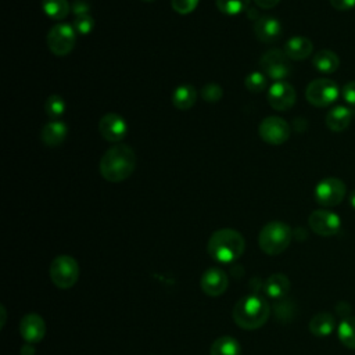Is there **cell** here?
Returning <instances> with one entry per match:
<instances>
[{"mask_svg": "<svg viewBox=\"0 0 355 355\" xmlns=\"http://www.w3.org/2000/svg\"><path fill=\"white\" fill-rule=\"evenodd\" d=\"M245 250V240L234 229H219L208 240V255L219 263H230L239 259Z\"/></svg>", "mask_w": 355, "mask_h": 355, "instance_id": "obj_2", "label": "cell"}, {"mask_svg": "<svg viewBox=\"0 0 355 355\" xmlns=\"http://www.w3.org/2000/svg\"><path fill=\"white\" fill-rule=\"evenodd\" d=\"M309 227L313 233L329 237L341 230V218L329 209H315L308 218Z\"/></svg>", "mask_w": 355, "mask_h": 355, "instance_id": "obj_11", "label": "cell"}, {"mask_svg": "<svg viewBox=\"0 0 355 355\" xmlns=\"http://www.w3.org/2000/svg\"><path fill=\"white\" fill-rule=\"evenodd\" d=\"M68 135V126L62 121H51L42 128L40 139L42 143L49 147H57L64 143Z\"/></svg>", "mask_w": 355, "mask_h": 355, "instance_id": "obj_17", "label": "cell"}, {"mask_svg": "<svg viewBox=\"0 0 355 355\" xmlns=\"http://www.w3.org/2000/svg\"><path fill=\"white\" fill-rule=\"evenodd\" d=\"M288 60L290 58L286 55L284 51L272 49L261 57L259 67L266 76L275 80H282L287 78L291 72V64Z\"/></svg>", "mask_w": 355, "mask_h": 355, "instance_id": "obj_9", "label": "cell"}, {"mask_svg": "<svg viewBox=\"0 0 355 355\" xmlns=\"http://www.w3.org/2000/svg\"><path fill=\"white\" fill-rule=\"evenodd\" d=\"M349 204H351V207L355 209V190H352L351 193H349Z\"/></svg>", "mask_w": 355, "mask_h": 355, "instance_id": "obj_38", "label": "cell"}, {"mask_svg": "<svg viewBox=\"0 0 355 355\" xmlns=\"http://www.w3.org/2000/svg\"><path fill=\"white\" fill-rule=\"evenodd\" d=\"M336 330V319L330 312H318L309 322V331L316 337H327Z\"/></svg>", "mask_w": 355, "mask_h": 355, "instance_id": "obj_20", "label": "cell"}, {"mask_svg": "<svg viewBox=\"0 0 355 355\" xmlns=\"http://www.w3.org/2000/svg\"><path fill=\"white\" fill-rule=\"evenodd\" d=\"M73 28L76 31V33L79 35H87L93 31L94 28V19L86 14V15H79V17H75L73 19Z\"/></svg>", "mask_w": 355, "mask_h": 355, "instance_id": "obj_31", "label": "cell"}, {"mask_svg": "<svg viewBox=\"0 0 355 355\" xmlns=\"http://www.w3.org/2000/svg\"><path fill=\"white\" fill-rule=\"evenodd\" d=\"M46 44L55 55L62 57L69 54L76 44V31L73 25L57 24L51 26L46 37Z\"/></svg>", "mask_w": 355, "mask_h": 355, "instance_id": "obj_6", "label": "cell"}, {"mask_svg": "<svg viewBox=\"0 0 355 355\" xmlns=\"http://www.w3.org/2000/svg\"><path fill=\"white\" fill-rule=\"evenodd\" d=\"M19 333L26 343H39L46 334L44 320L36 313H28L19 322Z\"/></svg>", "mask_w": 355, "mask_h": 355, "instance_id": "obj_16", "label": "cell"}, {"mask_svg": "<svg viewBox=\"0 0 355 355\" xmlns=\"http://www.w3.org/2000/svg\"><path fill=\"white\" fill-rule=\"evenodd\" d=\"M68 0H42L43 12L51 19H64L69 14Z\"/></svg>", "mask_w": 355, "mask_h": 355, "instance_id": "obj_26", "label": "cell"}, {"mask_svg": "<svg viewBox=\"0 0 355 355\" xmlns=\"http://www.w3.org/2000/svg\"><path fill=\"white\" fill-rule=\"evenodd\" d=\"M143 1H154V0H143Z\"/></svg>", "mask_w": 355, "mask_h": 355, "instance_id": "obj_39", "label": "cell"}, {"mask_svg": "<svg viewBox=\"0 0 355 355\" xmlns=\"http://www.w3.org/2000/svg\"><path fill=\"white\" fill-rule=\"evenodd\" d=\"M341 94H343V98L347 104L355 107V80L345 83L344 87H343Z\"/></svg>", "mask_w": 355, "mask_h": 355, "instance_id": "obj_33", "label": "cell"}, {"mask_svg": "<svg viewBox=\"0 0 355 355\" xmlns=\"http://www.w3.org/2000/svg\"><path fill=\"white\" fill-rule=\"evenodd\" d=\"M290 287L291 283L288 277L283 273H273L265 282V293L269 298L273 300H282L283 297H286L290 291Z\"/></svg>", "mask_w": 355, "mask_h": 355, "instance_id": "obj_21", "label": "cell"}, {"mask_svg": "<svg viewBox=\"0 0 355 355\" xmlns=\"http://www.w3.org/2000/svg\"><path fill=\"white\" fill-rule=\"evenodd\" d=\"M71 11L75 14V17L86 15L90 11V4L87 1H85V0H75L71 4Z\"/></svg>", "mask_w": 355, "mask_h": 355, "instance_id": "obj_34", "label": "cell"}, {"mask_svg": "<svg viewBox=\"0 0 355 355\" xmlns=\"http://www.w3.org/2000/svg\"><path fill=\"white\" fill-rule=\"evenodd\" d=\"M44 111L51 121H57L65 112V100L60 94H51L44 101Z\"/></svg>", "mask_w": 355, "mask_h": 355, "instance_id": "obj_27", "label": "cell"}, {"mask_svg": "<svg viewBox=\"0 0 355 355\" xmlns=\"http://www.w3.org/2000/svg\"><path fill=\"white\" fill-rule=\"evenodd\" d=\"M200 96L202 97V100H205L207 103H216L222 98L223 96V89L219 83L216 82H208L205 83L201 90H200Z\"/></svg>", "mask_w": 355, "mask_h": 355, "instance_id": "obj_30", "label": "cell"}, {"mask_svg": "<svg viewBox=\"0 0 355 355\" xmlns=\"http://www.w3.org/2000/svg\"><path fill=\"white\" fill-rule=\"evenodd\" d=\"M254 1L261 8H273L280 3V0H254Z\"/></svg>", "mask_w": 355, "mask_h": 355, "instance_id": "obj_36", "label": "cell"}, {"mask_svg": "<svg viewBox=\"0 0 355 355\" xmlns=\"http://www.w3.org/2000/svg\"><path fill=\"white\" fill-rule=\"evenodd\" d=\"M198 1L200 0H171V6L178 14L186 15L196 10V7L198 6Z\"/></svg>", "mask_w": 355, "mask_h": 355, "instance_id": "obj_32", "label": "cell"}, {"mask_svg": "<svg viewBox=\"0 0 355 355\" xmlns=\"http://www.w3.org/2000/svg\"><path fill=\"white\" fill-rule=\"evenodd\" d=\"M244 86L251 93H261L268 86V79L263 72L252 71L244 78Z\"/></svg>", "mask_w": 355, "mask_h": 355, "instance_id": "obj_29", "label": "cell"}, {"mask_svg": "<svg viewBox=\"0 0 355 355\" xmlns=\"http://www.w3.org/2000/svg\"><path fill=\"white\" fill-rule=\"evenodd\" d=\"M312 65L320 73H333L340 65V58L334 51L323 49L313 55Z\"/></svg>", "mask_w": 355, "mask_h": 355, "instance_id": "obj_23", "label": "cell"}, {"mask_svg": "<svg viewBox=\"0 0 355 355\" xmlns=\"http://www.w3.org/2000/svg\"><path fill=\"white\" fill-rule=\"evenodd\" d=\"M331 7L338 11H347L355 7V0H329Z\"/></svg>", "mask_w": 355, "mask_h": 355, "instance_id": "obj_35", "label": "cell"}, {"mask_svg": "<svg viewBox=\"0 0 355 355\" xmlns=\"http://www.w3.org/2000/svg\"><path fill=\"white\" fill-rule=\"evenodd\" d=\"M216 8L225 15H239L250 6V0H215Z\"/></svg>", "mask_w": 355, "mask_h": 355, "instance_id": "obj_28", "label": "cell"}, {"mask_svg": "<svg viewBox=\"0 0 355 355\" xmlns=\"http://www.w3.org/2000/svg\"><path fill=\"white\" fill-rule=\"evenodd\" d=\"M197 101V90L193 85L182 83L172 93V104L182 111L190 110Z\"/></svg>", "mask_w": 355, "mask_h": 355, "instance_id": "obj_22", "label": "cell"}, {"mask_svg": "<svg viewBox=\"0 0 355 355\" xmlns=\"http://www.w3.org/2000/svg\"><path fill=\"white\" fill-rule=\"evenodd\" d=\"M241 347L239 341L230 336L216 338L209 348V355H240Z\"/></svg>", "mask_w": 355, "mask_h": 355, "instance_id": "obj_24", "label": "cell"}, {"mask_svg": "<svg viewBox=\"0 0 355 355\" xmlns=\"http://www.w3.org/2000/svg\"><path fill=\"white\" fill-rule=\"evenodd\" d=\"M254 33L263 43H273L282 36V24L273 15H262L254 22Z\"/></svg>", "mask_w": 355, "mask_h": 355, "instance_id": "obj_15", "label": "cell"}, {"mask_svg": "<svg viewBox=\"0 0 355 355\" xmlns=\"http://www.w3.org/2000/svg\"><path fill=\"white\" fill-rule=\"evenodd\" d=\"M79 277V265L71 255H58L51 261L50 279L61 290L71 288Z\"/></svg>", "mask_w": 355, "mask_h": 355, "instance_id": "obj_5", "label": "cell"}, {"mask_svg": "<svg viewBox=\"0 0 355 355\" xmlns=\"http://www.w3.org/2000/svg\"><path fill=\"white\" fill-rule=\"evenodd\" d=\"M270 308L259 295H247L240 298L232 312L236 324L245 330H254L263 326L269 318Z\"/></svg>", "mask_w": 355, "mask_h": 355, "instance_id": "obj_3", "label": "cell"}, {"mask_svg": "<svg viewBox=\"0 0 355 355\" xmlns=\"http://www.w3.org/2000/svg\"><path fill=\"white\" fill-rule=\"evenodd\" d=\"M340 94V89L337 83L331 79L319 78L313 79L305 90V97L308 103L315 107H327L333 104Z\"/></svg>", "mask_w": 355, "mask_h": 355, "instance_id": "obj_7", "label": "cell"}, {"mask_svg": "<svg viewBox=\"0 0 355 355\" xmlns=\"http://www.w3.org/2000/svg\"><path fill=\"white\" fill-rule=\"evenodd\" d=\"M312 50H313V44L305 36H293L284 43L286 55L294 61H301L308 58Z\"/></svg>", "mask_w": 355, "mask_h": 355, "instance_id": "obj_18", "label": "cell"}, {"mask_svg": "<svg viewBox=\"0 0 355 355\" xmlns=\"http://www.w3.org/2000/svg\"><path fill=\"white\" fill-rule=\"evenodd\" d=\"M98 168L107 182H122L133 173L136 168V154L130 146L118 143L103 154Z\"/></svg>", "mask_w": 355, "mask_h": 355, "instance_id": "obj_1", "label": "cell"}, {"mask_svg": "<svg viewBox=\"0 0 355 355\" xmlns=\"http://www.w3.org/2000/svg\"><path fill=\"white\" fill-rule=\"evenodd\" d=\"M98 132L107 141L118 143L126 136L128 125L119 114L108 112L100 118Z\"/></svg>", "mask_w": 355, "mask_h": 355, "instance_id": "obj_13", "label": "cell"}, {"mask_svg": "<svg viewBox=\"0 0 355 355\" xmlns=\"http://www.w3.org/2000/svg\"><path fill=\"white\" fill-rule=\"evenodd\" d=\"M258 133L265 143L279 146L288 140L291 129L290 125L283 118L270 115L262 119V122L258 126Z\"/></svg>", "mask_w": 355, "mask_h": 355, "instance_id": "obj_10", "label": "cell"}, {"mask_svg": "<svg viewBox=\"0 0 355 355\" xmlns=\"http://www.w3.org/2000/svg\"><path fill=\"white\" fill-rule=\"evenodd\" d=\"M347 193L345 183L337 178H326L315 186V200L322 207L338 205Z\"/></svg>", "mask_w": 355, "mask_h": 355, "instance_id": "obj_8", "label": "cell"}, {"mask_svg": "<svg viewBox=\"0 0 355 355\" xmlns=\"http://www.w3.org/2000/svg\"><path fill=\"white\" fill-rule=\"evenodd\" d=\"M200 286L207 295L218 297L226 291L229 286V277L220 268H209L202 273Z\"/></svg>", "mask_w": 355, "mask_h": 355, "instance_id": "obj_14", "label": "cell"}, {"mask_svg": "<svg viewBox=\"0 0 355 355\" xmlns=\"http://www.w3.org/2000/svg\"><path fill=\"white\" fill-rule=\"evenodd\" d=\"M269 105L276 111H287L290 110L295 103V89L284 82V80H276L270 85L266 94Z\"/></svg>", "mask_w": 355, "mask_h": 355, "instance_id": "obj_12", "label": "cell"}, {"mask_svg": "<svg viewBox=\"0 0 355 355\" xmlns=\"http://www.w3.org/2000/svg\"><path fill=\"white\" fill-rule=\"evenodd\" d=\"M337 337L344 347L355 349V316H345L341 319L337 326Z\"/></svg>", "mask_w": 355, "mask_h": 355, "instance_id": "obj_25", "label": "cell"}, {"mask_svg": "<svg viewBox=\"0 0 355 355\" xmlns=\"http://www.w3.org/2000/svg\"><path fill=\"white\" fill-rule=\"evenodd\" d=\"M21 354H22V355H33V354H35V348L28 343L26 345H24V347L21 348Z\"/></svg>", "mask_w": 355, "mask_h": 355, "instance_id": "obj_37", "label": "cell"}, {"mask_svg": "<svg viewBox=\"0 0 355 355\" xmlns=\"http://www.w3.org/2000/svg\"><path fill=\"white\" fill-rule=\"evenodd\" d=\"M354 112L345 105L333 107L326 115V126L333 132L345 130L352 121Z\"/></svg>", "mask_w": 355, "mask_h": 355, "instance_id": "obj_19", "label": "cell"}, {"mask_svg": "<svg viewBox=\"0 0 355 355\" xmlns=\"http://www.w3.org/2000/svg\"><path fill=\"white\" fill-rule=\"evenodd\" d=\"M291 227L280 220H272L266 223L258 236L259 248L268 255L282 254L291 243Z\"/></svg>", "mask_w": 355, "mask_h": 355, "instance_id": "obj_4", "label": "cell"}]
</instances>
